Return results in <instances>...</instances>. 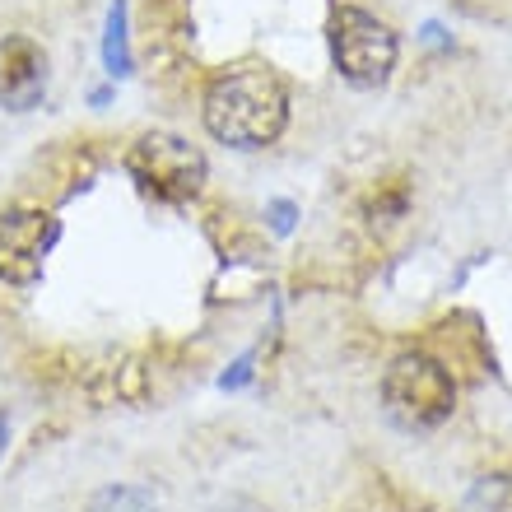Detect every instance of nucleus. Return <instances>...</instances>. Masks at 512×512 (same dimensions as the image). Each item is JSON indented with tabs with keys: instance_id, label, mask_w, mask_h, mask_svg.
Here are the masks:
<instances>
[{
	"instance_id": "f257e3e1",
	"label": "nucleus",
	"mask_w": 512,
	"mask_h": 512,
	"mask_svg": "<svg viewBox=\"0 0 512 512\" xmlns=\"http://www.w3.org/2000/svg\"><path fill=\"white\" fill-rule=\"evenodd\" d=\"M289 126V89L266 66H238L219 75L205 94V131L219 145L266 149Z\"/></svg>"
},
{
	"instance_id": "f03ea898",
	"label": "nucleus",
	"mask_w": 512,
	"mask_h": 512,
	"mask_svg": "<svg viewBox=\"0 0 512 512\" xmlns=\"http://www.w3.org/2000/svg\"><path fill=\"white\" fill-rule=\"evenodd\" d=\"M382 401H387V415L401 429L424 433V429H438L452 415L457 387H452V373L438 359H429V354H401L387 368V378H382Z\"/></svg>"
},
{
	"instance_id": "7ed1b4c3",
	"label": "nucleus",
	"mask_w": 512,
	"mask_h": 512,
	"mask_svg": "<svg viewBox=\"0 0 512 512\" xmlns=\"http://www.w3.org/2000/svg\"><path fill=\"white\" fill-rule=\"evenodd\" d=\"M126 173H131L154 201H187V196L201 191L210 168H205V154L191 145V140L154 131V135H140L131 145Z\"/></svg>"
},
{
	"instance_id": "20e7f679",
	"label": "nucleus",
	"mask_w": 512,
	"mask_h": 512,
	"mask_svg": "<svg viewBox=\"0 0 512 512\" xmlns=\"http://www.w3.org/2000/svg\"><path fill=\"white\" fill-rule=\"evenodd\" d=\"M396 33L382 24L378 14L354 10V5H340L336 19H331V56H336V70L359 89H378L382 80L396 66Z\"/></svg>"
},
{
	"instance_id": "39448f33",
	"label": "nucleus",
	"mask_w": 512,
	"mask_h": 512,
	"mask_svg": "<svg viewBox=\"0 0 512 512\" xmlns=\"http://www.w3.org/2000/svg\"><path fill=\"white\" fill-rule=\"evenodd\" d=\"M61 224L47 210H10L0 215V280L5 284H33L52 256Z\"/></svg>"
},
{
	"instance_id": "423d86ee",
	"label": "nucleus",
	"mask_w": 512,
	"mask_h": 512,
	"mask_svg": "<svg viewBox=\"0 0 512 512\" xmlns=\"http://www.w3.org/2000/svg\"><path fill=\"white\" fill-rule=\"evenodd\" d=\"M47 94V56L33 38L0 42V108L33 112Z\"/></svg>"
},
{
	"instance_id": "0eeeda50",
	"label": "nucleus",
	"mask_w": 512,
	"mask_h": 512,
	"mask_svg": "<svg viewBox=\"0 0 512 512\" xmlns=\"http://www.w3.org/2000/svg\"><path fill=\"white\" fill-rule=\"evenodd\" d=\"M103 66L112 80L131 75V42H126V0H112L108 10V33H103Z\"/></svg>"
},
{
	"instance_id": "6e6552de",
	"label": "nucleus",
	"mask_w": 512,
	"mask_h": 512,
	"mask_svg": "<svg viewBox=\"0 0 512 512\" xmlns=\"http://www.w3.org/2000/svg\"><path fill=\"white\" fill-rule=\"evenodd\" d=\"M471 512H512V475H485L466 494Z\"/></svg>"
},
{
	"instance_id": "1a4fd4ad",
	"label": "nucleus",
	"mask_w": 512,
	"mask_h": 512,
	"mask_svg": "<svg viewBox=\"0 0 512 512\" xmlns=\"http://www.w3.org/2000/svg\"><path fill=\"white\" fill-rule=\"evenodd\" d=\"M89 512H154V494L135 485H112L98 494Z\"/></svg>"
},
{
	"instance_id": "9d476101",
	"label": "nucleus",
	"mask_w": 512,
	"mask_h": 512,
	"mask_svg": "<svg viewBox=\"0 0 512 512\" xmlns=\"http://www.w3.org/2000/svg\"><path fill=\"white\" fill-rule=\"evenodd\" d=\"M270 215H275V229H280V233H289V219H294V205H275V210H270Z\"/></svg>"
},
{
	"instance_id": "9b49d317",
	"label": "nucleus",
	"mask_w": 512,
	"mask_h": 512,
	"mask_svg": "<svg viewBox=\"0 0 512 512\" xmlns=\"http://www.w3.org/2000/svg\"><path fill=\"white\" fill-rule=\"evenodd\" d=\"M5 438H10V419L0 415V457H5Z\"/></svg>"
}]
</instances>
